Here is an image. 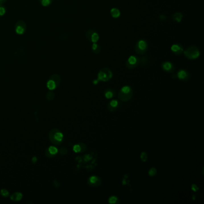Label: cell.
<instances>
[{
  "mask_svg": "<svg viewBox=\"0 0 204 204\" xmlns=\"http://www.w3.org/2000/svg\"><path fill=\"white\" fill-rule=\"evenodd\" d=\"M63 135L59 129H53L49 133V138L52 144L55 145H60L63 140Z\"/></svg>",
  "mask_w": 204,
  "mask_h": 204,
  "instance_id": "obj_1",
  "label": "cell"
},
{
  "mask_svg": "<svg viewBox=\"0 0 204 204\" xmlns=\"http://www.w3.org/2000/svg\"><path fill=\"white\" fill-rule=\"evenodd\" d=\"M133 95V91L131 87L125 86L120 89L118 94V98L121 101L126 102L130 100Z\"/></svg>",
  "mask_w": 204,
  "mask_h": 204,
  "instance_id": "obj_2",
  "label": "cell"
},
{
  "mask_svg": "<svg viewBox=\"0 0 204 204\" xmlns=\"http://www.w3.org/2000/svg\"><path fill=\"white\" fill-rule=\"evenodd\" d=\"M184 53L185 56L188 59H195L199 56L200 51L196 46H191L184 51Z\"/></svg>",
  "mask_w": 204,
  "mask_h": 204,
  "instance_id": "obj_3",
  "label": "cell"
},
{
  "mask_svg": "<svg viewBox=\"0 0 204 204\" xmlns=\"http://www.w3.org/2000/svg\"><path fill=\"white\" fill-rule=\"evenodd\" d=\"M61 83V77L59 75L53 74L49 77L47 82V87L49 90H54L59 86Z\"/></svg>",
  "mask_w": 204,
  "mask_h": 204,
  "instance_id": "obj_4",
  "label": "cell"
},
{
  "mask_svg": "<svg viewBox=\"0 0 204 204\" xmlns=\"http://www.w3.org/2000/svg\"><path fill=\"white\" fill-rule=\"evenodd\" d=\"M112 77H113V73L112 71L107 68H104L101 69L100 72L98 73V80L99 81L106 82V81H109L112 78Z\"/></svg>",
  "mask_w": 204,
  "mask_h": 204,
  "instance_id": "obj_5",
  "label": "cell"
},
{
  "mask_svg": "<svg viewBox=\"0 0 204 204\" xmlns=\"http://www.w3.org/2000/svg\"><path fill=\"white\" fill-rule=\"evenodd\" d=\"M147 48V44L145 41L139 40L135 46V51L139 54H143L146 51Z\"/></svg>",
  "mask_w": 204,
  "mask_h": 204,
  "instance_id": "obj_6",
  "label": "cell"
},
{
  "mask_svg": "<svg viewBox=\"0 0 204 204\" xmlns=\"http://www.w3.org/2000/svg\"><path fill=\"white\" fill-rule=\"evenodd\" d=\"M26 30V23L24 20H19L15 24V31L17 34L22 35Z\"/></svg>",
  "mask_w": 204,
  "mask_h": 204,
  "instance_id": "obj_7",
  "label": "cell"
},
{
  "mask_svg": "<svg viewBox=\"0 0 204 204\" xmlns=\"http://www.w3.org/2000/svg\"><path fill=\"white\" fill-rule=\"evenodd\" d=\"M102 183V181L100 177L97 176H91L87 182V184L91 187H98L100 186Z\"/></svg>",
  "mask_w": 204,
  "mask_h": 204,
  "instance_id": "obj_8",
  "label": "cell"
},
{
  "mask_svg": "<svg viewBox=\"0 0 204 204\" xmlns=\"http://www.w3.org/2000/svg\"><path fill=\"white\" fill-rule=\"evenodd\" d=\"M138 63H139V61L135 56H131L126 62V67L130 69L134 68L138 65Z\"/></svg>",
  "mask_w": 204,
  "mask_h": 204,
  "instance_id": "obj_9",
  "label": "cell"
},
{
  "mask_svg": "<svg viewBox=\"0 0 204 204\" xmlns=\"http://www.w3.org/2000/svg\"><path fill=\"white\" fill-rule=\"evenodd\" d=\"M58 152V150L56 147L50 146L45 151L46 156L48 157H53L56 156Z\"/></svg>",
  "mask_w": 204,
  "mask_h": 204,
  "instance_id": "obj_10",
  "label": "cell"
},
{
  "mask_svg": "<svg viewBox=\"0 0 204 204\" xmlns=\"http://www.w3.org/2000/svg\"><path fill=\"white\" fill-rule=\"evenodd\" d=\"M119 102L117 100H112L108 105V109L111 112H115L118 108Z\"/></svg>",
  "mask_w": 204,
  "mask_h": 204,
  "instance_id": "obj_11",
  "label": "cell"
},
{
  "mask_svg": "<svg viewBox=\"0 0 204 204\" xmlns=\"http://www.w3.org/2000/svg\"><path fill=\"white\" fill-rule=\"evenodd\" d=\"M177 76L180 80H186L189 79V75L187 71L184 70V69H182V70H180V71H178L177 74Z\"/></svg>",
  "mask_w": 204,
  "mask_h": 204,
  "instance_id": "obj_12",
  "label": "cell"
},
{
  "mask_svg": "<svg viewBox=\"0 0 204 204\" xmlns=\"http://www.w3.org/2000/svg\"><path fill=\"white\" fill-rule=\"evenodd\" d=\"M171 50L176 55H180L183 51V49L182 46L178 44H174L171 46Z\"/></svg>",
  "mask_w": 204,
  "mask_h": 204,
  "instance_id": "obj_13",
  "label": "cell"
},
{
  "mask_svg": "<svg viewBox=\"0 0 204 204\" xmlns=\"http://www.w3.org/2000/svg\"><path fill=\"white\" fill-rule=\"evenodd\" d=\"M162 67L163 69L167 72H171L172 71H173V69H174L173 65L171 62H164L162 65Z\"/></svg>",
  "mask_w": 204,
  "mask_h": 204,
  "instance_id": "obj_14",
  "label": "cell"
},
{
  "mask_svg": "<svg viewBox=\"0 0 204 204\" xmlns=\"http://www.w3.org/2000/svg\"><path fill=\"white\" fill-rule=\"evenodd\" d=\"M23 197V195L20 192H16V193H13L12 195L10 196V199L11 201H20Z\"/></svg>",
  "mask_w": 204,
  "mask_h": 204,
  "instance_id": "obj_15",
  "label": "cell"
},
{
  "mask_svg": "<svg viewBox=\"0 0 204 204\" xmlns=\"http://www.w3.org/2000/svg\"><path fill=\"white\" fill-rule=\"evenodd\" d=\"M115 94H116V92L113 89H108L105 91L104 95H105V97H106V98L111 99L115 95Z\"/></svg>",
  "mask_w": 204,
  "mask_h": 204,
  "instance_id": "obj_16",
  "label": "cell"
},
{
  "mask_svg": "<svg viewBox=\"0 0 204 204\" xmlns=\"http://www.w3.org/2000/svg\"><path fill=\"white\" fill-rule=\"evenodd\" d=\"M111 15L114 18H118L120 15V12L118 9L117 8H113L111 10Z\"/></svg>",
  "mask_w": 204,
  "mask_h": 204,
  "instance_id": "obj_17",
  "label": "cell"
},
{
  "mask_svg": "<svg viewBox=\"0 0 204 204\" xmlns=\"http://www.w3.org/2000/svg\"><path fill=\"white\" fill-rule=\"evenodd\" d=\"M172 20H174V21H176L177 22H180L181 21H182V19L183 18V15H182V13H181L180 12L176 13L172 16Z\"/></svg>",
  "mask_w": 204,
  "mask_h": 204,
  "instance_id": "obj_18",
  "label": "cell"
},
{
  "mask_svg": "<svg viewBox=\"0 0 204 204\" xmlns=\"http://www.w3.org/2000/svg\"><path fill=\"white\" fill-rule=\"evenodd\" d=\"M99 38H100V37H99L98 34L95 31L92 35L90 38V42L93 43H96L99 40Z\"/></svg>",
  "mask_w": 204,
  "mask_h": 204,
  "instance_id": "obj_19",
  "label": "cell"
},
{
  "mask_svg": "<svg viewBox=\"0 0 204 204\" xmlns=\"http://www.w3.org/2000/svg\"><path fill=\"white\" fill-rule=\"evenodd\" d=\"M52 1H53V0H40V2L43 6L47 7L51 4Z\"/></svg>",
  "mask_w": 204,
  "mask_h": 204,
  "instance_id": "obj_20",
  "label": "cell"
},
{
  "mask_svg": "<svg viewBox=\"0 0 204 204\" xmlns=\"http://www.w3.org/2000/svg\"><path fill=\"white\" fill-rule=\"evenodd\" d=\"M92 50L95 53H99L100 51V47L96 43H94L92 45Z\"/></svg>",
  "mask_w": 204,
  "mask_h": 204,
  "instance_id": "obj_21",
  "label": "cell"
},
{
  "mask_svg": "<svg viewBox=\"0 0 204 204\" xmlns=\"http://www.w3.org/2000/svg\"><path fill=\"white\" fill-rule=\"evenodd\" d=\"M46 98H47L48 100L49 101H51V100H54V98H55L54 93L51 92H48L47 95H46Z\"/></svg>",
  "mask_w": 204,
  "mask_h": 204,
  "instance_id": "obj_22",
  "label": "cell"
},
{
  "mask_svg": "<svg viewBox=\"0 0 204 204\" xmlns=\"http://www.w3.org/2000/svg\"><path fill=\"white\" fill-rule=\"evenodd\" d=\"M73 150L75 151V153H79V152H80V151H82L80 144L75 145L73 147Z\"/></svg>",
  "mask_w": 204,
  "mask_h": 204,
  "instance_id": "obj_23",
  "label": "cell"
},
{
  "mask_svg": "<svg viewBox=\"0 0 204 204\" xmlns=\"http://www.w3.org/2000/svg\"><path fill=\"white\" fill-rule=\"evenodd\" d=\"M156 173H157V170H156V168H151L150 170H149V176H151V177H153V176H154L156 174Z\"/></svg>",
  "mask_w": 204,
  "mask_h": 204,
  "instance_id": "obj_24",
  "label": "cell"
},
{
  "mask_svg": "<svg viewBox=\"0 0 204 204\" xmlns=\"http://www.w3.org/2000/svg\"><path fill=\"white\" fill-rule=\"evenodd\" d=\"M0 193L4 197H8L9 196V192L6 189H1L0 191Z\"/></svg>",
  "mask_w": 204,
  "mask_h": 204,
  "instance_id": "obj_25",
  "label": "cell"
},
{
  "mask_svg": "<svg viewBox=\"0 0 204 204\" xmlns=\"http://www.w3.org/2000/svg\"><path fill=\"white\" fill-rule=\"evenodd\" d=\"M5 12H6V9L3 5L0 4V17L4 15Z\"/></svg>",
  "mask_w": 204,
  "mask_h": 204,
  "instance_id": "obj_26",
  "label": "cell"
},
{
  "mask_svg": "<svg viewBox=\"0 0 204 204\" xmlns=\"http://www.w3.org/2000/svg\"><path fill=\"white\" fill-rule=\"evenodd\" d=\"M94 32H95V31L93 30H89L87 31V32H86V37H87V40L90 41V38H91L92 35Z\"/></svg>",
  "mask_w": 204,
  "mask_h": 204,
  "instance_id": "obj_27",
  "label": "cell"
},
{
  "mask_svg": "<svg viewBox=\"0 0 204 204\" xmlns=\"http://www.w3.org/2000/svg\"><path fill=\"white\" fill-rule=\"evenodd\" d=\"M118 197H116V196H111L110 198H109V200H108V202L110 203H116V202L118 201Z\"/></svg>",
  "mask_w": 204,
  "mask_h": 204,
  "instance_id": "obj_28",
  "label": "cell"
},
{
  "mask_svg": "<svg viewBox=\"0 0 204 204\" xmlns=\"http://www.w3.org/2000/svg\"><path fill=\"white\" fill-rule=\"evenodd\" d=\"M141 159L143 162H146L147 159V153L145 152V151H143V152L141 153Z\"/></svg>",
  "mask_w": 204,
  "mask_h": 204,
  "instance_id": "obj_29",
  "label": "cell"
},
{
  "mask_svg": "<svg viewBox=\"0 0 204 204\" xmlns=\"http://www.w3.org/2000/svg\"><path fill=\"white\" fill-rule=\"evenodd\" d=\"M59 151H60V153L63 155L67 153V150L65 148H62Z\"/></svg>",
  "mask_w": 204,
  "mask_h": 204,
  "instance_id": "obj_30",
  "label": "cell"
},
{
  "mask_svg": "<svg viewBox=\"0 0 204 204\" xmlns=\"http://www.w3.org/2000/svg\"><path fill=\"white\" fill-rule=\"evenodd\" d=\"M166 18V16H165V15H160V19L161 20H165Z\"/></svg>",
  "mask_w": 204,
  "mask_h": 204,
  "instance_id": "obj_31",
  "label": "cell"
},
{
  "mask_svg": "<svg viewBox=\"0 0 204 204\" xmlns=\"http://www.w3.org/2000/svg\"><path fill=\"white\" fill-rule=\"evenodd\" d=\"M7 1V0H0V4H3Z\"/></svg>",
  "mask_w": 204,
  "mask_h": 204,
  "instance_id": "obj_32",
  "label": "cell"
},
{
  "mask_svg": "<svg viewBox=\"0 0 204 204\" xmlns=\"http://www.w3.org/2000/svg\"><path fill=\"white\" fill-rule=\"evenodd\" d=\"M98 81H99V80H94V83L96 85V84H97V83H98Z\"/></svg>",
  "mask_w": 204,
  "mask_h": 204,
  "instance_id": "obj_33",
  "label": "cell"
}]
</instances>
